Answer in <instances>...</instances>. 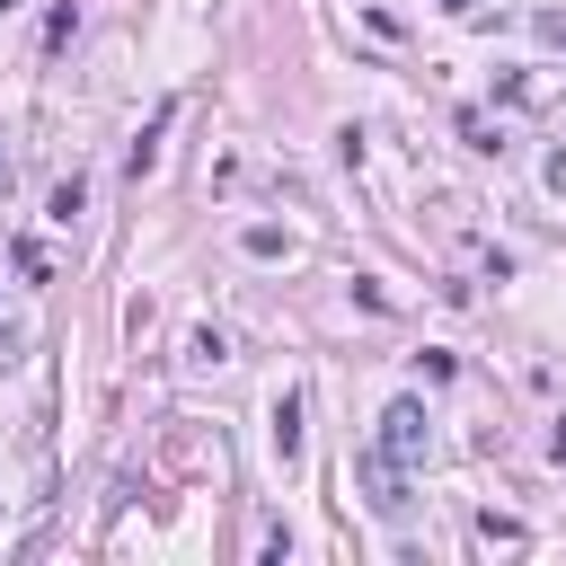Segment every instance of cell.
Returning <instances> with one entry per match:
<instances>
[{
    "mask_svg": "<svg viewBox=\"0 0 566 566\" xmlns=\"http://www.w3.org/2000/svg\"><path fill=\"white\" fill-rule=\"evenodd\" d=\"M380 460H389V469H416V460H424V407H416V398H398V407L380 416Z\"/></svg>",
    "mask_w": 566,
    "mask_h": 566,
    "instance_id": "obj_1",
    "label": "cell"
},
{
    "mask_svg": "<svg viewBox=\"0 0 566 566\" xmlns=\"http://www.w3.org/2000/svg\"><path fill=\"white\" fill-rule=\"evenodd\" d=\"M274 460H301V389L274 398Z\"/></svg>",
    "mask_w": 566,
    "mask_h": 566,
    "instance_id": "obj_2",
    "label": "cell"
},
{
    "mask_svg": "<svg viewBox=\"0 0 566 566\" xmlns=\"http://www.w3.org/2000/svg\"><path fill=\"white\" fill-rule=\"evenodd\" d=\"M460 142H469V150H504V142H495V124H486V115H460Z\"/></svg>",
    "mask_w": 566,
    "mask_h": 566,
    "instance_id": "obj_3",
    "label": "cell"
},
{
    "mask_svg": "<svg viewBox=\"0 0 566 566\" xmlns=\"http://www.w3.org/2000/svg\"><path fill=\"white\" fill-rule=\"evenodd\" d=\"M80 203H88V186H80V177H62V186H53V221H71Z\"/></svg>",
    "mask_w": 566,
    "mask_h": 566,
    "instance_id": "obj_4",
    "label": "cell"
},
{
    "mask_svg": "<svg viewBox=\"0 0 566 566\" xmlns=\"http://www.w3.org/2000/svg\"><path fill=\"white\" fill-rule=\"evenodd\" d=\"M539 35H557V44H566V18H539Z\"/></svg>",
    "mask_w": 566,
    "mask_h": 566,
    "instance_id": "obj_5",
    "label": "cell"
},
{
    "mask_svg": "<svg viewBox=\"0 0 566 566\" xmlns=\"http://www.w3.org/2000/svg\"><path fill=\"white\" fill-rule=\"evenodd\" d=\"M442 9H469V0H442Z\"/></svg>",
    "mask_w": 566,
    "mask_h": 566,
    "instance_id": "obj_6",
    "label": "cell"
},
{
    "mask_svg": "<svg viewBox=\"0 0 566 566\" xmlns=\"http://www.w3.org/2000/svg\"><path fill=\"white\" fill-rule=\"evenodd\" d=\"M0 9H18V0H0Z\"/></svg>",
    "mask_w": 566,
    "mask_h": 566,
    "instance_id": "obj_7",
    "label": "cell"
}]
</instances>
